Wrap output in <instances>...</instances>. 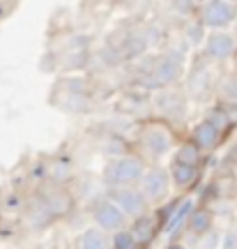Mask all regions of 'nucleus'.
Returning a JSON list of instances; mask_svg holds the SVG:
<instances>
[{
	"mask_svg": "<svg viewBox=\"0 0 237 249\" xmlns=\"http://www.w3.org/2000/svg\"><path fill=\"white\" fill-rule=\"evenodd\" d=\"M145 176V166L138 157L132 155H122L115 157L106 164L104 169V182L111 189H122V187H132L134 182H141V178Z\"/></svg>",
	"mask_w": 237,
	"mask_h": 249,
	"instance_id": "obj_1",
	"label": "nucleus"
},
{
	"mask_svg": "<svg viewBox=\"0 0 237 249\" xmlns=\"http://www.w3.org/2000/svg\"><path fill=\"white\" fill-rule=\"evenodd\" d=\"M170 173L164 169H148L145 171V176L141 178V194L145 196V201L148 203H157L161 198H166L168 192H170Z\"/></svg>",
	"mask_w": 237,
	"mask_h": 249,
	"instance_id": "obj_2",
	"label": "nucleus"
},
{
	"mask_svg": "<svg viewBox=\"0 0 237 249\" xmlns=\"http://www.w3.org/2000/svg\"><path fill=\"white\" fill-rule=\"evenodd\" d=\"M92 217H95L97 229L102 231H124V224H127V214L113 203V201H102L99 205H95L92 210Z\"/></svg>",
	"mask_w": 237,
	"mask_h": 249,
	"instance_id": "obj_3",
	"label": "nucleus"
},
{
	"mask_svg": "<svg viewBox=\"0 0 237 249\" xmlns=\"http://www.w3.org/2000/svg\"><path fill=\"white\" fill-rule=\"evenodd\" d=\"M111 198H113V203L122 210L127 217H143L145 214V208H148V201H145V196L138 192V189H134V187H122V189H111Z\"/></svg>",
	"mask_w": 237,
	"mask_h": 249,
	"instance_id": "obj_4",
	"label": "nucleus"
},
{
	"mask_svg": "<svg viewBox=\"0 0 237 249\" xmlns=\"http://www.w3.org/2000/svg\"><path fill=\"white\" fill-rule=\"evenodd\" d=\"M141 143H143V148H145L152 157H164V155L173 148V134L168 132L166 127L150 124V127L143 129Z\"/></svg>",
	"mask_w": 237,
	"mask_h": 249,
	"instance_id": "obj_5",
	"label": "nucleus"
},
{
	"mask_svg": "<svg viewBox=\"0 0 237 249\" xmlns=\"http://www.w3.org/2000/svg\"><path fill=\"white\" fill-rule=\"evenodd\" d=\"M235 7L230 5V2H221V0H214V2H207L205 7H203V14H201V23L207 28H221L230 26L233 21H235Z\"/></svg>",
	"mask_w": 237,
	"mask_h": 249,
	"instance_id": "obj_6",
	"label": "nucleus"
},
{
	"mask_svg": "<svg viewBox=\"0 0 237 249\" xmlns=\"http://www.w3.org/2000/svg\"><path fill=\"white\" fill-rule=\"evenodd\" d=\"M182 74V60L180 55L168 53L161 55L157 62H154V70H152V81L157 86H173Z\"/></svg>",
	"mask_w": 237,
	"mask_h": 249,
	"instance_id": "obj_7",
	"label": "nucleus"
},
{
	"mask_svg": "<svg viewBox=\"0 0 237 249\" xmlns=\"http://www.w3.org/2000/svg\"><path fill=\"white\" fill-rule=\"evenodd\" d=\"M235 53V39L230 33H212L205 42V55L212 60H228Z\"/></svg>",
	"mask_w": 237,
	"mask_h": 249,
	"instance_id": "obj_8",
	"label": "nucleus"
},
{
	"mask_svg": "<svg viewBox=\"0 0 237 249\" xmlns=\"http://www.w3.org/2000/svg\"><path fill=\"white\" fill-rule=\"evenodd\" d=\"M219 141H221V132L212 123L203 120V123L196 124V129H193V143L201 150H212V148L219 145Z\"/></svg>",
	"mask_w": 237,
	"mask_h": 249,
	"instance_id": "obj_9",
	"label": "nucleus"
},
{
	"mask_svg": "<svg viewBox=\"0 0 237 249\" xmlns=\"http://www.w3.org/2000/svg\"><path fill=\"white\" fill-rule=\"evenodd\" d=\"M129 233L134 235V240L138 242V245H148L157 235V219L152 214H143L138 219H134Z\"/></svg>",
	"mask_w": 237,
	"mask_h": 249,
	"instance_id": "obj_10",
	"label": "nucleus"
},
{
	"mask_svg": "<svg viewBox=\"0 0 237 249\" xmlns=\"http://www.w3.org/2000/svg\"><path fill=\"white\" fill-rule=\"evenodd\" d=\"M74 249H111V240L102 229H88L76 238Z\"/></svg>",
	"mask_w": 237,
	"mask_h": 249,
	"instance_id": "obj_11",
	"label": "nucleus"
},
{
	"mask_svg": "<svg viewBox=\"0 0 237 249\" xmlns=\"http://www.w3.org/2000/svg\"><path fill=\"white\" fill-rule=\"evenodd\" d=\"M170 180L175 182V187L180 189H186L191 187L196 180H198V169L196 166H186V164H173L170 166Z\"/></svg>",
	"mask_w": 237,
	"mask_h": 249,
	"instance_id": "obj_12",
	"label": "nucleus"
},
{
	"mask_svg": "<svg viewBox=\"0 0 237 249\" xmlns=\"http://www.w3.org/2000/svg\"><path fill=\"white\" fill-rule=\"evenodd\" d=\"M69 208H71V198L62 189H55V192L46 196V210L51 214H65L69 213Z\"/></svg>",
	"mask_w": 237,
	"mask_h": 249,
	"instance_id": "obj_13",
	"label": "nucleus"
},
{
	"mask_svg": "<svg viewBox=\"0 0 237 249\" xmlns=\"http://www.w3.org/2000/svg\"><path fill=\"white\" fill-rule=\"evenodd\" d=\"M189 229L198 235L212 231V213L210 210H193V214L189 217Z\"/></svg>",
	"mask_w": 237,
	"mask_h": 249,
	"instance_id": "obj_14",
	"label": "nucleus"
},
{
	"mask_svg": "<svg viewBox=\"0 0 237 249\" xmlns=\"http://www.w3.org/2000/svg\"><path fill=\"white\" fill-rule=\"evenodd\" d=\"M201 160V148L196 143H182L177 148V155H175V161L177 164H186V166H196Z\"/></svg>",
	"mask_w": 237,
	"mask_h": 249,
	"instance_id": "obj_15",
	"label": "nucleus"
},
{
	"mask_svg": "<svg viewBox=\"0 0 237 249\" xmlns=\"http://www.w3.org/2000/svg\"><path fill=\"white\" fill-rule=\"evenodd\" d=\"M193 214V201L191 198H189V201H182V203L177 205V210L173 214H170V217H168V224H166V231L168 233H173L177 229V226H180V224L185 222L186 217H191Z\"/></svg>",
	"mask_w": 237,
	"mask_h": 249,
	"instance_id": "obj_16",
	"label": "nucleus"
},
{
	"mask_svg": "<svg viewBox=\"0 0 237 249\" xmlns=\"http://www.w3.org/2000/svg\"><path fill=\"white\" fill-rule=\"evenodd\" d=\"M219 95L226 102H237V76H226L219 83Z\"/></svg>",
	"mask_w": 237,
	"mask_h": 249,
	"instance_id": "obj_17",
	"label": "nucleus"
},
{
	"mask_svg": "<svg viewBox=\"0 0 237 249\" xmlns=\"http://www.w3.org/2000/svg\"><path fill=\"white\" fill-rule=\"evenodd\" d=\"M113 249H138V242L134 240V235L129 231H118L111 240Z\"/></svg>",
	"mask_w": 237,
	"mask_h": 249,
	"instance_id": "obj_18",
	"label": "nucleus"
},
{
	"mask_svg": "<svg viewBox=\"0 0 237 249\" xmlns=\"http://www.w3.org/2000/svg\"><path fill=\"white\" fill-rule=\"evenodd\" d=\"M127 55L129 58H136V55H141L143 51H145V37H141V35H134L132 39H129V44H127Z\"/></svg>",
	"mask_w": 237,
	"mask_h": 249,
	"instance_id": "obj_19",
	"label": "nucleus"
},
{
	"mask_svg": "<svg viewBox=\"0 0 237 249\" xmlns=\"http://www.w3.org/2000/svg\"><path fill=\"white\" fill-rule=\"evenodd\" d=\"M205 120L214 124L219 132L223 129V127H228V124H230V118H228V113H226V111H210V116L205 118Z\"/></svg>",
	"mask_w": 237,
	"mask_h": 249,
	"instance_id": "obj_20",
	"label": "nucleus"
},
{
	"mask_svg": "<svg viewBox=\"0 0 237 249\" xmlns=\"http://www.w3.org/2000/svg\"><path fill=\"white\" fill-rule=\"evenodd\" d=\"M221 245V235L217 231H207L201 240V249H217Z\"/></svg>",
	"mask_w": 237,
	"mask_h": 249,
	"instance_id": "obj_21",
	"label": "nucleus"
},
{
	"mask_svg": "<svg viewBox=\"0 0 237 249\" xmlns=\"http://www.w3.org/2000/svg\"><path fill=\"white\" fill-rule=\"evenodd\" d=\"M221 249H237V233L228 231L221 238Z\"/></svg>",
	"mask_w": 237,
	"mask_h": 249,
	"instance_id": "obj_22",
	"label": "nucleus"
},
{
	"mask_svg": "<svg viewBox=\"0 0 237 249\" xmlns=\"http://www.w3.org/2000/svg\"><path fill=\"white\" fill-rule=\"evenodd\" d=\"M203 30H205V26H203V23L189 28V37H191V42H201V39H203Z\"/></svg>",
	"mask_w": 237,
	"mask_h": 249,
	"instance_id": "obj_23",
	"label": "nucleus"
},
{
	"mask_svg": "<svg viewBox=\"0 0 237 249\" xmlns=\"http://www.w3.org/2000/svg\"><path fill=\"white\" fill-rule=\"evenodd\" d=\"M168 249H186V247H185V245H177V242H175V245H168Z\"/></svg>",
	"mask_w": 237,
	"mask_h": 249,
	"instance_id": "obj_24",
	"label": "nucleus"
}]
</instances>
